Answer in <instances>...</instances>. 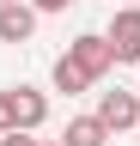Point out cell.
Returning a JSON list of instances; mask_svg holds the SVG:
<instances>
[{"label":"cell","instance_id":"cell-1","mask_svg":"<svg viewBox=\"0 0 140 146\" xmlns=\"http://www.w3.org/2000/svg\"><path fill=\"white\" fill-rule=\"evenodd\" d=\"M110 49H116V61H128V67H140V0H128V6H116L110 12Z\"/></svg>","mask_w":140,"mask_h":146},{"label":"cell","instance_id":"cell-2","mask_svg":"<svg viewBox=\"0 0 140 146\" xmlns=\"http://www.w3.org/2000/svg\"><path fill=\"white\" fill-rule=\"evenodd\" d=\"M67 55H73L92 79H104V73L116 67V49H110V36H104V31H79L73 43H67Z\"/></svg>","mask_w":140,"mask_h":146},{"label":"cell","instance_id":"cell-3","mask_svg":"<svg viewBox=\"0 0 140 146\" xmlns=\"http://www.w3.org/2000/svg\"><path fill=\"white\" fill-rule=\"evenodd\" d=\"M98 122L110 128V134L140 128V98H134V91H98Z\"/></svg>","mask_w":140,"mask_h":146},{"label":"cell","instance_id":"cell-4","mask_svg":"<svg viewBox=\"0 0 140 146\" xmlns=\"http://www.w3.org/2000/svg\"><path fill=\"white\" fill-rule=\"evenodd\" d=\"M37 6L31 0H0V43H31L37 36Z\"/></svg>","mask_w":140,"mask_h":146},{"label":"cell","instance_id":"cell-5","mask_svg":"<svg viewBox=\"0 0 140 146\" xmlns=\"http://www.w3.org/2000/svg\"><path fill=\"white\" fill-rule=\"evenodd\" d=\"M12 116H19V128H43L49 122V98L37 85H12Z\"/></svg>","mask_w":140,"mask_h":146},{"label":"cell","instance_id":"cell-6","mask_svg":"<svg viewBox=\"0 0 140 146\" xmlns=\"http://www.w3.org/2000/svg\"><path fill=\"white\" fill-rule=\"evenodd\" d=\"M61 146H110V128L98 122V110H92V116H73L61 128Z\"/></svg>","mask_w":140,"mask_h":146},{"label":"cell","instance_id":"cell-7","mask_svg":"<svg viewBox=\"0 0 140 146\" xmlns=\"http://www.w3.org/2000/svg\"><path fill=\"white\" fill-rule=\"evenodd\" d=\"M49 79H55V91H67V98H79V91H92V85H98L92 73H85V67L73 61V55H61V61H55V73H49Z\"/></svg>","mask_w":140,"mask_h":146},{"label":"cell","instance_id":"cell-8","mask_svg":"<svg viewBox=\"0 0 140 146\" xmlns=\"http://www.w3.org/2000/svg\"><path fill=\"white\" fill-rule=\"evenodd\" d=\"M0 146H43V140H37V128H6Z\"/></svg>","mask_w":140,"mask_h":146},{"label":"cell","instance_id":"cell-9","mask_svg":"<svg viewBox=\"0 0 140 146\" xmlns=\"http://www.w3.org/2000/svg\"><path fill=\"white\" fill-rule=\"evenodd\" d=\"M6 128H19V116H12V85L0 91V134H6Z\"/></svg>","mask_w":140,"mask_h":146},{"label":"cell","instance_id":"cell-10","mask_svg":"<svg viewBox=\"0 0 140 146\" xmlns=\"http://www.w3.org/2000/svg\"><path fill=\"white\" fill-rule=\"evenodd\" d=\"M37 12H67V6H79V0H31Z\"/></svg>","mask_w":140,"mask_h":146},{"label":"cell","instance_id":"cell-11","mask_svg":"<svg viewBox=\"0 0 140 146\" xmlns=\"http://www.w3.org/2000/svg\"><path fill=\"white\" fill-rule=\"evenodd\" d=\"M110 6H128V0H110Z\"/></svg>","mask_w":140,"mask_h":146}]
</instances>
